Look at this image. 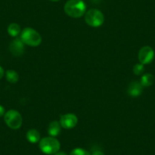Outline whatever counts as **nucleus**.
I'll use <instances>...</instances> for the list:
<instances>
[{"mask_svg": "<svg viewBox=\"0 0 155 155\" xmlns=\"http://www.w3.org/2000/svg\"><path fill=\"white\" fill-rule=\"evenodd\" d=\"M39 147L46 154H54L59 150L60 143L54 137H46L41 140Z\"/></svg>", "mask_w": 155, "mask_h": 155, "instance_id": "7ed1b4c3", "label": "nucleus"}, {"mask_svg": "<svg viewBox=\"0 0 155 155\" xmlns=\"http://www.w3.org/2000/svg\"><path fill=\"white\" fill-rule=\"evenodd\" d=\"M5 114V108L2 106L0 105V117Z\"/></svg>", "mask_w": 155, "mask_h": 155, "instance_id": "a211bd4d", "label": "nucleus"}, {"mask_svg": "<svg viewBox=\"0 0 155 155\" xmlns=\"http://www.w3.org/2000/svg\"><path fill=\"white\" fill-rule=\"evenodd\" d=\"M60 125L65 129H72L75 127L78 123V117L73 113H67L61 116Z\"/></svg>", "mask_w": 155, "mask_h": 155, "instance_id": "0eeeda50", "label": "nucleus"}, {"mask_svg": "<svg viewBox=\"0 0 155 155\" xmlns=\"http://www.w3.org/2000/svg\"><path fill=\"white\" fill-rule=\"evenodd\" d=\"M61 132V125L58 121H52L48 126V133L50 136H57Z\"/></svg>", "mask_w": 155, "mask_h": 155, "instance_id": "9d476101", "label": "nucleus"}, {"mask_svg": "<svg viewBox=\"0 0 155 155\" xmlns=\"http://www.w3.org/2000/svg\"><path fill=\"white\" fill-rule=\"evenodd\" d=\"M70 155H91L87 150L82 148H75L70 153Z\"/></svg>", "mask_w": 155, "mask_h": 155, "instance_id": "dca6fc26", "label": "nucleus"}, {"mask_svg": "<svg viewBox=\"0 0 155 155\" xmlns=\"http://www.w3.org/2000/svg\"><path fill=\"white\" fill-rule=\"evenodd\" d=\"M4 120L7 126L12 129H18L23 123L21 115L14 110H8L5 114Z\"/></svg>", "mask_w": 155, "mask_h": 155, "instance_id": "39448f33", "label": "nucleus"}, {"mask_svg": "<svg viewBox=\"0 0 155 155\" xmlns=\"http://www.w3.org/2000/svg\"><path fill=\"white\" fill-rule=\"evenodd\" d=\"M153 81H154V78H153V74H150V73H147V74H144L141 77L140 83H141L143 87H149V86L153 84Z\"/></svg>", "mask_w": 155, "mask_h": 155, "instance_id": "f8f14e48", "label": "nucleus"}, {"mask_svg": "<svg viewBox=\"0 0 155 155\" xmlns=\"http://www.w3.org/2000/svg\"><path fill=\"white\" fill-rule=\"evenodd\" d=\"M21 38H16L10 44L9 50L12 54L15 56H21L25 52V45Z\"/></svg>", "mask_w": 155, "mask_h": 155, "instance_id": "6e6552de", "label": "nucleus"}, {"mask_svg": "<svg viewBox=\"0 0 155 155\" xmlns=\"http://www.w3.org/2000/svg\"><path fill=\"white\" fill-rule=\"evenodd\" d=\"M154 58V51L149 46L143 47L138 52V59L143 65L149 64L153 61Z\"/></svg>", "mask_w": 155, "mask_h": 155, "instance_id": "423d86ee", "label": "nucleus"}, {"mask_svg": "<svg viewBox=\"0 0 155 155\" xmlns=\"http://www.w3.org/2000/svg\"><path fill=\"white\" fill-rule=\"evenodd\" d=\"M50 1H53V2H57V1H59V0H50Z\"/></svg>", "mask_w": 155, "mask_h": 155, "instance_id": "412c9836", "label": "nucleus"}, {"mask_svg": "<svg viewBox=\"0 0 155 155\" xmlns=\"http://www.w3.org/2000/svg\"><path fill=\"white\" fill-rule=\"evenodd\" d=\"M21 40L25 44L31 47H37L42 42V37L37 31L31 28H26L21 33Z\"/></svg>", "mask_w": 155, "mask_h": 155, "instance_id": "f03ea898", "label": "nucleus"}, {"mask_svg": "<svg viewBox=\"0 0 155 155\" xmlns=\"http://www.w3.org/2000/svg\"><path fill=\"white\" fill-rule=\"evenodd\" d=\"M5 77H6L7 81L12 84H15L19 79L18 74L14 70H8L5 73Z\"/></svg>", "mask_w": 155, "mask_h": 155, "instance_id": "ddd939ff", "label": "nucleus"}, {"mask_svg": "<svg viewBox=\"0 0 155 155\" xmlns=\"http://www.w3.org/2000/svg\"><path fill=\"white\" fill-rule=\"evenodd\" d=\"M27 139L31 143H37L41 139L40 132L36 129H31L27 132Z\"/></svg>", "mask_w": 155, "mask_h": 155, "instance_id": "9b49d317", "label": "nucleus"}, {"mask_svg": "<svg viewBox=\"0 0 155 155\" xmlns=\"http://www.w3.org/2000/svg\"><path fill=\"white\" fill-rule=\"evenodd\" d=\"M3 75H4V70L2 67L0 66V79L3 77Z\"/></svg>", "mask_w": 155, "mask_h": 155, "instance_id": "6ab92c4d", "label": "nucleus"}, {"mask_svg": "<svg viewBox=\"0 0 155 155\" xmlns=\"http://www.w3.org/2000/svg\"><path fill=\"white\" fill-rule=\"evenodd\" d=\"M64 11L71 18H81L85 13L86 5L82 0H68L64 6Z\"/></svg>", "mask_w": 155, "mask_h": 155, "instance_id": "f257e3e1", "label": "nucleus"}, {"mask_svg": "<svg viewBox=\"0 0 155 155\" xmlns=\"http://www.w3.org/2000/svg\"><path fill=\"white\" fill-rule=\"evenodd\" d=\"M85 21L89 26L93 28H97L104 24V14L96 8H92L87 12L84 16Z\"/></svg>", "mask_w": 155, "mask_h": 155, "instance_id": "20e7f679", "label": "nucleus"}, {"mask_svg": "<svg viewBox=\"0 0 155 155\" xmlns=\"http://www.w3.org/2000/svg\"><path fill=\"white\" fill-rule=\"evenodd\" d=\"M144 71V66L141 63H137L133 67V72L135 75H140Z\"/></svg>", "mask_w": 155, "mask_h": 155, "instance_id": "2eb2a0df", "label": "nucleus"}, {"mask_svg": "<svg viewBox=\"0 0 155 155\" xmlns=\"http://www.w3.org/2000/svg\"><path fill=\"white\" fill-rule=\"evenodd\" d=\"M143 91V86L141 85V83L139 81H132L129 84V87H128L127 92L131 97H136L140 96L142 93Z\"/></svg>", "mask_w": 155, "mask_h": 155, "instance_id": "1a4fd4ad", "label": "nucleus"}, {"mask_svg": "<svg viewBox=\"0 0 155 155\" xmlns=\"http://www.w3.org/2000/svg\"><path fill=\"white\" fill-rule=\"evenodd\" d=\"M91 155H104V153L101 150H95V151L93 152Z\"/></svg>", "mask_w": 155, "mask_h": 155, "instance_id": "f3484780", "label": "nucleus"}, {"mask_svg": "<svg viewBox=\"0 0 155 155\" xmlns=\"http://www.w3.org/2000/svg\"><path fill=\"white\" fill-rule=\"evenodd\" d=\"M53 155H66V154H65V153H64V152H59V151H58L57 153H54V154H53Z\"/></svg>", "mask_w": 155, "mask_h": 155, "instance_id": "aec40b11", "label": "nucleus"}, {"mask_svg": "<svg viewBox=\"0 0 155 155\" xmlns=\"http://www.w3.org/2000/svg\"><path fill=\"white\" fill-rule=\"evenodd\" d=\"M21 32L20 25L16 23H12L8 27V33L12 37H17Z\"/></svg>", "mask_w": 155, "mask_h": 155, "instance_id": "4468645a", "label": "nucleus"}]
</instances>
